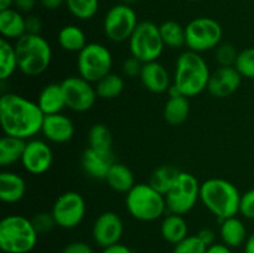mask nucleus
Returning a JSON list of instances; mask_svg holds the SVG:
<instances>
[{"label":"nucleus","instance_id":"nucleus-52","mask_svg":"<svg viewBox=\"0 0 254 253\" xmlns=\"http://www.w3.org/2000/svg\"><path fill=\"white\" fill-rule=\"evenodd\" d=\"M253 179H254V171H253Z\"/></svg>","mask_w":254,"mask_h":253},{"label":"nucleus","instance_id":"nucleus-8","mask_svg":"<svg viewBox=\"0 0 254 253\" xmlns=\"http://www.w3.org/2000/svg\"><path fill=\"white\" fill-rule=\"evenodd\" d=\"M128 42L131 56L143 63L158 61L165 49L159 26L153 21L139 22Z\"/></svg>","mask_w":254,"mask_h":253},{"label":"nucleus","instance_id":"nucleus-23","mask_svg":"<svg viewBox=\"0 0 254 253\" xmlns=\"http://www.w3.org/2000/svg\"><path fill=\"white\" fill-rule=\"evenodd\" d=\"M220 236L222 243H225L230 248L240 247L245 245L248 238L247 227L241 218L233 216V217L221 221Z\"/></svg>","mask_w":254,"mask_h":253},{"label":"nucleus","instance_id":"nucleus-47","mask_svg":"<svg viewBox=\"0 0 254 253\" xmlns=\"http://www.w3.org/2000/svg\"><path fill=\"white\" fill-rule=\"evenodd\" d=\"M206 253H232V251L225 243H213L207 248Z\"/></svg>","mask_w":254,"mask_h":253},{"label":"nucleus","instance_id":"nucleus-34","mask_svg":"<svg viewBox=\"0 0 254 253\" xmlns=\"http://www.w3.org/2000/svg\"><path fill=\"white\" fill-rule=\"evenodd\" d=\"M66 6L76 19L89 20L98 11L99 0H66Z\"/></svg>","mask_w":254,"mask_h":253},{"label":"nucleus","instance_id":"nucleus-2","mask_svg":"<svg viewBox=\"0 0 254 253\" xmlns=\"http://www.w3.org/2000/svg\"><path fill=\"white\" fill-rule=\"evenodd\" d=\"M211 71L206 60L195 51H184L179 55L174 69L173 84L180 94L191 98L207 89Z\"/></svg>","mask_w":254,"mask_h":253},{"label":"nucleus","instance_id":"nucleus-14","mask_svg":"<svg viewBox=\"0 0 254 253\" xmlns=\"http://www.w3.org/2000/svg\"><path fill=\"white\" fill-rule=\"evenodd\" d=\"M54 161V153L49 144L41 139H30L26 141L21 158L22 168L32 175H41L50 170Z\"/></svg>","mask_w":254,"mask_h":253},{"label":"nucleus","instance_id":"nucleus-28","mask_svg":"<svg viewBox=\"0 0 254 253\" xmlns=\"http://www.w3.org/2000/svg\"><path fill=\"white\" fill-rule=\"evenodd\" d=\"M26 141L15 136H2L0 140V165L5 168L21 161Z\"/></svg>","mask_w":254,"mask_h":253},{"label":"nucleus","instance_id":"nucleus-3","mask_svg":"<svg viewBox=\"0 0 254 253\" xmlns=\"http://www.w3.org/2000/svg\"><path fill=\"white\" fill-rule=\"evenodd\" d=\"M200 201L220 221L240 213V190L225 179L212 178L203 181L200 189Z\"/></svg>","mask_w":254,"mask_h":253},{"label":"nucleus","instance_id":"nucleus-26","mask_svg":"<svg viewBox=\"0 0 254 253\" xmlns=\"http://www.w3.org/2000/svg\"><path fill=\"white\" fill-rule=\"evenodd\" d=\"M60 47L67 52H81L87 46L86 34L78 25H64L57 35Z\"/></svg>","mask_w":254,"mask_h":253},{"label":"nucleus","instance_id":"nucleus-21","mask_svg":"<svg viewBox=\"0 0 254 253\" xmlns=\"http://www.w3.org/2000/svg\"><path fill=\"white\" fill-rule=\"evenodd\" d=\"M36 103L45 116L62 113V111L64 108H67V107L61 83L46 84L40 91L36 99Z\"/></svg>","mask_w":254,"mask_h":253},{"label":"nucleus","instance_id":"nucleus-37","mask_svg":"<svg viewBox=\"0 0 254 253\" xmlns=\"http://www.w3.org/2000/svg\"><path fill=\"white\" fill-rule=\"evenodd\" d=\"M207 246L197 237V235L188 236L181 242L174 246L173 253H206Z\"/></svg>","mask_w":254,"mask_h":253},{"label":"nucleus","instance_id":"nucleus-19","mask_svg":"<svg viewBox=\"0 0 254 253\" xmlns=\"http://www.w3.org/2000/svg\"><path fill=\"white\" fill-rule=\"evenodd\" d=\"M26 183L24 178L14 171L0 173V200L4 203H16L24 198Z\"/></svg>","mask_w":254,"mask_h":253},{"label":"nucleus","instance_id":"nucleus-24","mask_svg":"<svg viewBox=\"0 0 254 253\" xmlns=\"http://www.w3.org/2000/svg\"><path fill=\"white\" fill-rule=\"evenodd\" d=\"M160 232L166 242L175 246L189 236L188 222L183 215L169 212L161 221Z\"/></svg>","mask_w":254,"mask_h":253},{"label":"nucleus","instance_id":"nucleus-6","mask_svg":"<svg viewBox=\"0 0 254 253\" xmlns=\"http://www.w3.org/2000/svg\"><path fill=\"white\" fill-rule=\"evenodd\" d=\"M126 207L129 215L140 222L159 220L168 211L165 195L155 190L149 183L135 184L126 193Z\"/></svg>","mask_w":254,"mask_h":253},{"label":"nucleus","instance_id":"nucleus-33","mask_svg":"<svg viewBox=\"0 0 254 253\" xmlns=\"http://www.w3.org/2000/svg\"><path fill=\"white\" fill-rule=\"evenodd\" d=\"M179 173L180 171L174 168V166L161 165L151 173L150 178H149V184L155 190H158L159 192L166 195L171 189V186L174 185L176 179H178Z\"/></svg>","mask_w":254,"mask_h":253},{"label":"nucleus","instance_id":"nucleus-18","mask_svg":"<svg viewBox=\"0 0 254 253\" xmlns=\"http://www.w3.org/2000/svg\"><path fill=\"white\" fill-rule=\"evenodd\" d=\"M139 78L145 89H148L151 93L168 92L173 84V79H171L168 68L159 61L144 63Z\"/></svg>","mask_w":254,"mask_h":253},{"label":"nucleus","instance_id":"nucleus-42","mask_svg":"<svg viewBox=\"0 0 254 253\" xmlns=\"http://www.w3.org/2000/svg\"><path fill=\"white\" fill-rule=\"evenodd\" d=\"M25 26H26V34L41 35L42 21L36 15H29L25 17Z\"/></svg>","mask_w":254,"mask_h":253},{"label":"nucleus","instance_id":"nucleus-11","mask_svg":"<svg viewBox=\"0 0 254 253\" xmlns=\"http://www.w3.org/2000/svg\"><path fill=\"white\" fill-rule=\"evenodd\" d=\"M138 24V16L133 7L121 2L107 11L103 20V31L109 41L119 44L129 41Z\"/></svg>","mask_w":254,"mask_h":253},{"label":"nucleus","instance_id":"nucleus-38","mask_svg":"<svg viewBox=\"0 0 254 253\" xmlns=\"http://www.w3.org/2000/svg\"><path fill=\"white\" fill-rule=\"evenodd\" d=\"M31 221L35 230L37 231L39 235H46V233L51 232V231L57 226L56 221H55L51 212L36 213V215L31 218Z\"/></svg>","mask_w":254,"mask_h":253},{"label":"nucleus","instance_id":"nucleus-12","mask_svg":"<svg viewBox=\"0 0 254 253\" xmlns=\"http://www.w3.org/2000/svg\"><path fill=\"white\" fill-rule=\"evenodd\" d=\"M86 211L87 206L83 196L76 191H67L56 198L51 213L59 227L72 230L81 225Z\"/></svg>","mask_w":254,"mask_h":253},{"label":"nucleus","instance_id":"nucleus-41","mask_svg":"<svg viewBox=\"0 0 254 253\" xmlns=\"http://www.w3.org/2000/svg\"><path fill=\"white\" fill-rule=\"evenodd\" d=\"M61 253H93V248L88 243L76 241V242H71L64 246Z\"/></svg>","mask_w":254,"mask_h":253},{"label":"nucleus","instance_id":"nucleus-16","mask_svg":"<svg viewBox=\"0 0 254 253\" xmlns=\"http://www.w3.org/2000/svg\"><path fill=\"white\" fill-rule=\"evenodd\" d=\"M242 76L233 67H220L211 72L207 91L215 98H227L232 96L241 86Z\"/></svg>","mask_w":254,"mask_h":253},{"label":"nucleus","instance_id":"nucleus-10","mask_svg":"<svg viewBox=\"0 0 254 253\" xmlns=\"http://www.w3.org/2000/svg\"><path fill=\"white\" fill-rule=\"evenodd\" d=\"M201 184L192 174L180 171L174 185L165 195L168 211L178 215H186L200 200Z\"/></svg>","mask_w":254,"mask_h":253},{"label":"nucleus","instance_id":"nucleus-7","mask_svg":"<svg viewBox=\"0 0 254 253\" xmlns=\"http://www.w3.org/2000/svg\"><path fill=\"white\" fill-rule=\"evenodd\" d=\"M113 56L111 50L98 42H89L77 55L78 76L96 84L112 72Z\"/></svg>","mask_w":254,"mask_h":253},{"label":"nucleus","instance_id":"nucleus-13","mask_svg":"<svg viewBox=\"0 0 254 253\" xmlns=\"http://www.w3.org/2000/svg\"><path fill=\"white\" fill-rule=\"evenodd\" d=\"M66 107L77 113L89 111L98 98L94 84L81 76L66 77L61 82Z\"/></svg>","mask_w":254,"mask_h":253},{"label":"nucleus","instance_id":"nucleus-48","mask_svg":"<svg viewBox=\"0 0 254 253\" xmlns=\"http://www.w3.org/2000/svg\"><path fill=\"white\" fill-rule=\"evenodd\" d=\"M245 253H254V232L248 236L245 243Z\"/></svg>","mask_w":254,"mask_h":253},{"label":"nucleus","instance_id":"nucleus-39","mask_svg":"<svg viewBox=\"0 0 254 253\" xmlns=\"http://www.w3.org/2000/svg\"><path fill=\"white\" fill-rule=\"evenodd\" d=\"M240 213L247 220H254V188L241 195Z\"/></svg>","mask_w":254,"mask_h":253},{"label":"nucleus","instance_id":"nucleus-17","mask_svg":"<svg viewBox=\"0 0 254 253\" xmlns=\"http://www.w3.org/2000/svg\"><path fill=\"white\" fill-rule=\"evenodd\" d=\"M45 139L55 144H64L74 135V124L69 117L64 113L45 116L41 128Z\"/></svg>","mask_w":254,"mask_h":253},{"label":"nucleus","instance_id":"nucleus-44","mask_svg":"<svg viewBox=\"0 0 254 253\" xmlns=\"http://www.w3.org/2000/svg\"><path fill=\"white\" fill-rule=\"evenodd\" d=\"M36 5V0H14L15 9L20 12H30Z\"/></svg>","mask_w":254,"mask_h":253},{"label":"nucleus","instance_id":"nucleus-35","mask_svg":"<svg viewBox=\"0 0 254 253\" xmlns=\"http://www.w3.org/2000/svg\"><path fill=\"white\" fill-rule=\"evenodd\" d=\"M235 68L242 78L254 79V47H248L238 52Z\"/></svg>","mask_w":254,"mask_h":253},{"label":"nucleus","instance_id":"nucleus-49","mask_svg":"<svg viewBox=\"0 0 254 253\" xmlns=\"http://www.w3.org/2000/svg\"><path fill=\"white\" fill-rule=\"evenodd\" d=\"M12 5H14V0H0V11L11 9Z\"/></svg>","mask_w":254,"mask_h":253},{"label":"nucleus","instance_id":"nucleus-43","mask_svg":"<svg viewBox=\"0 0 254 253\" xmlns=\"http://www.w3.org/2000/svg\"><path fill=\"white\" fill-rule=\"evenodd\" d=\"M197 237L200 238V240L202 241V242L205 243L207 247H210V246H212L213 243H216L215 242L216 233L213 232V230H211V228H208V227L201 228L197 233Z\"/></svg>","mask_w":254,"mask_h":253},{"label":"nucleus","instance_id":"nucleus-40","mask_svg":"<svg viewBox=\"0 0 254 253\" xmlns=\"http://www.w3.org/2000/svg\"><path fill=\"white\" fill-rule=\"evenodd\" d=\"M143 64V62L139 61L138 59H135V57L130 55V57H127V59L124 60L123 64H122V71H123V74L126 77H129V78H136V77L140 76Z\"/></svg>","mask_w":254,"mask_h":253},{"label":"nucleus","instance_id":"nucleus-50","mask_svg":"<svg viewBox=\"0 0 254 253\" xmlns=\"http://www.w3.org/2000/svg\"><path fill=\"white\" fill-rule=\"evenodd\" d=\"M121 1L123 2V4H126V5H131V4H134L136 0H121Z\"/></svg>","mask_w":254,"mask_h":253},{"label":"nucleus","instance_id":"nucleus-30","mask_svg":"<svg viewBox=\"0 0 254 253\" xmlns=\"http://www.w3.org/2000/svg\"><path fill=\"white\" fill-rule=\"evenodd\" d=\"M16 69H19V63H17L15 45H12L9 40L1 37L0 40V79L1 81L9 79Z\"/></svg>","mask_w":254,"mask_h":253},{"label":"nucleus","instance_id":"nucleus-25","mask_svg":"<svg viewBox=\"0 0 254 253\" xmlns=\"http://www.w3.org/2000/svg\"><path fill=\"white\" fill-rule=\"evenodd\" d=\"M106 181L112 190L121 193H128L135 185L133 171L121 163L112 164Z\"/></svg>","mask_w":254,"mask_h":253},{"label":"nucleus","instance_id":"nucleus-45","mask_svg":"<svg viewBox=\"0 0 254 253\" xmlns=\"http://www.w3.org/2000/svg\"><path fill=\"white\" fill-rule=\"evenodd\" d=\"M102 253H133L130 248L128 246L123 245V243H116L113 246H109V247L103 248Z\"/></svg>","mask_w":254,"mask_h":253},{"label":"nucleus","instance_id":"nucleus-20","mask_svg":"<svg viewBox=\"0 0 254 253\" xmlns=\"http://www.w3.org/2000/svg\"><path fill=\"white\" fill-rule=\"evenodd\" d=\"M82 168L84 173L96 180H106L112 164V155H104L91 148H87L82 154Z\"/></svg>","mask_w":254,"mask_h":253},{"label":"nucleus","instance_id":"nucleus-5","mask_svg":"<svg viewBox=\"0 0 254 253\" xmlns=\"http://www.w3.org/2000/svg\"><path fill=\"white\" fill-rule=\"evenodd\" d=\"M39 236L26 216L7 215L0 221V248L4 253H30Z\"/></svg>","mask_w":254,"mask_h":253},{"label":"nucleus","instance_id":"nucleus-1","mask_svg":"<svg viewBox=\"0 0 254 253\" xmlns=\"http://www.w3.org/2000/svg\"><path fill=\"white\" fill-rule=\"evenodd\" d=\"M42 113L36 102L17 93L0 97V123L5 135L30 140L41 133Z\"/></svg>","mask_w":254,"mask_h":253},{"label":"nucleus","instance_id":"nucleus-29","mask_svg":"<svg viewBox=\"0 0 254 253\" xmlns=\"http://www.w3.org/2000/svg\"><path fill=\"white\" fill-rule=\"evenodd\" d=\"M88 148L104 154L112 155V145H113V136L106 124L97 123L91 126L88 131Z\"/></svg>","mask_w":254,"mask_h":253},{"label":"nucleus","instance_id":"nucleus-46","mask_svg":"<svg viewBox=\"0 0 254 253\" xmlns=\"http://www.w3.org/2000/svg\"><path fill=\"white\" fill-rule=\"evenodd\" d=\"M42 6L47 10H56L62 5H66V0H40Z\"/></svg>","mask_w":254,"mask_h":253},{"label":"nucleus","instance_id":"nucleus-31","mask_svg":"<svg viewBox=\"0 0 254 253\" xmlns=\"http://www.w3.org/2000/svg\"><path fill=\"white\" fill-rule=\"evenodd\" d=\"M159 30H160L161 39H163L165 47L180 49V47L186 46L185 27L179 24L178 21H174V20L164 21L159 26Z\"/></svg>","mask_w":254,"mask_h":253},{"label":"nucleus","instance_id":"nucleus-22","mask_svg":"<svg viewBox=\"0 0 254 253\" xmlns=\"http://www.w3.org/2000/svg\"><path fill=\"white\" fill-rule=\"evenodd\" d=\"M0 34L2 39L9 41L11 40H19L20 37L26 34V26H25V17L22 12L16 9H7L0 11Z\"/></svg>","mask_w":254,"mask_h":253},{"label":"nucleus","instance_id":"nucleus-4","mask_svg":"<svg viewBox=\"0 0 254 253\" xmlns=\"http://www.w3.org/2000/svg\"><path fill=\"white\" fill-rule=\"evenodd\" d=\"M14 45L21 73L37 77L47 71L52 61V49L42 35L25 34Z\"/></svg>","mask_w":254,"mask_h":253},{"label":"nucleus","instance_id":"nucleus-32","mask_svg":"<svg viewBox=\"0 0 254 253\" xmlns=\"http://www.w3.org/2000/svg\"><path fill=\"white\" fill-rule=\"evenodd\" d=\"M124 86L126 84H124L123 77L111 72L106 77H103L101 81L97 82L94 84V88H96L98 98L109 101V99H114L121 96L122 92L124 91Z\"/></svg>","mask_w":254,"mask_h":253},{"label":"nucleus","instance_id":"nucleus-36","mask_svg":"<svg viewBox=\"0 0 254 253\" xmlns=\"http://www.w3.org/2000/svg\"><path fill=\"white\" fill-rule=\"evenodd\" d=\"M237 56V49L228 42H221L215 49V60L220 67H233Z\"/></svg>","mask_w":254,"mask_h":253},{"label":"nucleus","instance_id":"nucleus-15","mask_svg":"<svg viewBox=\"0 0 254 253\" xmlns=\"http://www.w3.org/2000/svg\"><path fill=\"white\" fill-rule=\"evenodd\" d=\"M124 232V223L121 216L113 211L101 213L92 227V237L96 245L107 248L119 243Z\"/></svg>","mask_w":254,"mask_h":253},{"label":"nucleus","instance_id":"nucleus-51","mask_svg":"<svg viewBox=\"0 0 254 253\" xmlns=\"http://www.w3.org/2000/svg\"><path fill=\"white\" fill-rule=\"evenodd\" d=\"M189 1H198V0H189Z\"/></svg>","mask_w":254,"mask_h":253},{"label":"nucleus","instance_id":"nucleus-27","mask_svg":"<svg viewBox=\"0 0 254 253\" xmlns=\"http://www.w3.org/2000/svg\"><path fill=\"white\" fill-rule=\"evenodd\" d=\"M190 114V102L185 96L169 97L164 106V119L170 126H180Z\"/></svg>","mask_w":254,"mask_h":253},{"label":"nucleus","instance_id":"nucleus-9","mask_svg":"<svg viewBox=\"0 0 254 253\" xmlns=\"http://www.w3.org/2000/svg\"><path fill=\"white\" fill-rule=\"evenodd\" d=\"M185 32L188 49L198 54L215 50L223 37V30L220 22L206 16L191 20L185 26Z\"/></svg>","mask_w":254,"mask_h":253}]
</instances>
